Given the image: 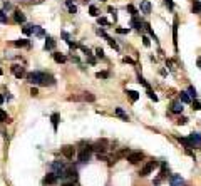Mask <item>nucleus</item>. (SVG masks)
<instances>
[{
    "label": "nucleus",
    "instance_id": "nucleus-1",
    "mask_svg": "<svg viewBox=\"0 0 201 186\" xmlns=\"http://www.w3.org/2000/svg\"><path fill=\"white\" fill-rule=\"evenodd\" d=\"M44 79H45V72H29L27 74V81L30 82V84H40L44 86Z\"/></svg>",
    "mask_w": 201,
    "mask_h": 186
},
{
    "label": "nucleus",
    "instance_id": "nucleus-2",
    "mask_svg": "<svg viewBox=\"0 0 201 186\" xmlns=\"http://www.w3.org/2000/svg\"><path fill=\"white\" fill-rule=\"evenodd\" d=\"M143 158H144L143 151H132V153L127 154V161H129L131 164H138L139 161H143Z\"/></svg>",
    "mask_w": 201,
    "mask_h": 186
},
{
    "label": "nucleus",
    "instance_id": "nucleus-3",
    "mask_svg": "<svg viewBox=\"0 0 201 186\" xmlns=\"http://www.w3.org/2000/svg\"><path fill=\"white\" fill-rule=\"evenodd\" d=\"M52 173H56L57 174V178H62V174H64V171H66L67 168H66V164L64 163H61V161H54L52 163Z\"/></svg>",
    "mask_w": 201,
    "mask_h": 186
},
{
    "label": "nucleus",
    "instance_id": "nucleus-4",
    "mask_svg": "<svg viewBox=\"0 0 201 186\" xmlns=\"http://www.w3.org/2000/svg\"><path fill=\"white\" fill-rule=\"evenodd\" d=\"M91 153H92L91 146H87V148L82 149L81 153H79V158H77V159H79V163H87V161L91 159Z\"/></svg>",
    "mask_w": 201,
    "mask_h": 186
},
{
    "label": "nucleus",
    "instance_id": "nucleus-5",
    "mask_svg": "<svg viewBox=\"0 0 201 186\" xmlns=\"http://www.w3.org/2000/svg\"><path fill=\"white\" fill-rule=\"evenodd\" d=\"M156 166H158V161H149L148 164H144V168L139 171V176H148V174H151V171H153Z\"/></svg>",
    "mask_w": 201,
    "mask_h": 186
},
{
    "label": "nucleus",
    "instance_id": "nucleus-6",
    "mask_svg": "<svg viewBox=\"0 0 201 186\" xmlns=\"http://www.w3.org/2000/svg\"><path fill=\"white\" fill-rule=\"evenodd\" d=\"M92 151H97L99 154H104L106 151H107V141L106 139H101V141H97V143L92 146Z\"/></svg>",
    "mask_w": 201,
    "mask_h": 186
},
{
    "label": "nucleus",
    "instance_id": "nucleus-7",
    "mask_svg": "<svg viewBox=\"0 0 201 186\" xmlns=\"http://www.w3.org/2000/svg\"><path fill=\"white\" fill-rule=\"evenodd\" d=\"M10 69H12V74L15 76L17 79H22L24 76H27V74H25V69H24L22 66H19V64H13Z\"/></svg>",
    "mask_w": 201,
    "mask_h": 186
},
{
    "label": "nucleus",
    "instance_id": "nucleus-8",
    "mask_svg": "<svg viewBox=\"0 0 201 186\" xmlns=\"http://www.w3.org/2000/svg\"><path fill=\"white\" fill-rule=\"evenodd\" d=\"M62 154L66 156L67 159H72V158H74V154H76V148H74V146H71V144H66L62 148Z\"/></svg>",
    "mask_w": 201,
    "mask_h": 186
},
{
    "label": "nucleus",
    "instance_id": "nucleus-9",
    "mask_svg": "<svg viewBox=\"0 0 201 186\" xmlns=\"http://www.w3.org/2000/svg\"><path fill=\"white\" fill-rule=\"evenodd\" d=\"M57 174L56 173H49V174H45L44 176V179H42V184H45V186H49V184H56L57 183Z\"/></svg>",
    "mask_w": 201,
    "mask_h": 186
},
{
    "label": "nucleus",
    "instance_id": "nucleus-10",
    "mask_svg": "<svg viewBox=\"0 0 201 186\" xmlns=\"http://www.w3.org/2000/svg\"><path fill=\"white\" fill-rule=\"evenodd\" d=\"M169 184L171 186H184V179L181 178V174H171L169 176Z\"/></svg>",
    "mask_w": 201,
    "mask_h": 186
},
{
    "label": "nucleus",
    "instance_id": "nucleus-11",
    "mask_svg": "<svg viewBox=\"0 0 201 186\" xmlns=\"http://www.w3.org/2000/svg\"><path fill=\"white\" fill-rule=\"evenodd\" d=\"M66 178L76 181V179H77V171H76L74 168H67L66 171H64V174H62V179H66Z\"/></svg>",
    "mask_w": 201,
    "mask_h": 186
},
{
    "label": "nucleus",
    "instance_id": "nucleus-12",
    "mask_svg": "<svg viewBox=\"0 0 201 186\" xmlns=\"http://www.w3.org/2000/svg\"><path fill=\"white\" fill-rule=\"evenodd\" d=\"M183 102L181 101H173L171 102V112H174V114H181L183 112Z\"/></svg>",
    "mask_w": 201,
    "mask_h": 186
},
{
    "label": "nucleus",
    "instance_id": "nucleus-13",
    "mask_svg": "<svg viewBox=\"0 0 201 186\" xmlns=\"http://www.w3.org/2000/svg\"><path fill=\"white\" fill-rule=\"evenodd\" d=\"M139 10L143 12V13H151V2L149 0H141V5H139Z\"/></svg>",
    "mask_w": 201,
    "mask_h": 186
},
{
    "label": "nucleus",
    "instance_id": "nucleus-14",
    "mask_svg": "<svg viewBox=\"0 0 201 186\" xmlns=\"http://www.w3.org/2000/svg\"><path fill=\"white\" fill-rule=\"evenodd\" d=\"M131 27H134L136 30H141L144 27V22L139 20V17H131Z\"/></svg>",
    "mask_w": 201,
    "mask_h": 186
},
{
    "label": "nucleus",
    "instance_id": "nucleus-15",
    "mask_svg": "<svg viewBox=\"0 0 201 186\" xmlns=\"http://www.w3.org/2000/svg\"><path fill=\"white\" fill-rule=\"evenodd\" d=\"M44 49H45V50H54V49H56V40L47 35L45 37V44H44Z\"/></svg>",
    "mask_w": 201,
    "mask_h": 186
},
{
    "label": "nucleus",
    "instance_id": "nucleus-16",
    "mask_svg": "<svg viewBox=\"0 0 201 186\" xmlns=\"http://www.w3.org/2000/svg\"><path fill=\"white\" fill-rule=\"evenodd\" d=\"M13 20L17 24H25V15H24V12H20V10L13 12Z\"/></svg>",
    "mask_w": 201,
    "mask_h": 186
},
{
    "label": "nucleus",
    "instance_id": "nucleus-17",
    "mask_svg": "<svg viewBox=\"0 0 201 186\" xmlns=\"http://www.w3.org/2000/svg\"><path fill=\"white\" fill-rule=\"evenodd\" d=\"M168 173H169L168 163H166V161H163V163H161V173H159V178H161V179L168 178Z\"/></svg>",
    "mask_w": 201,
    "mask_h": 186
},
{
    "label": "nucleus",
    "instance_id": "nucleus-18",
    "mask_svg": "<svg viewBox=\"0 0 201 186\" xmlns=\"http://www.w3.org/2000/svg\"><path fill=\"white\" fill-rule=\"evenodd\" d=\"M32 29V34L35 37H45V32H44V29L42 27H39V25H30Z\"/></svg>",
    "mask_w": 201,
    "mask_h": 186
},
{
    "label": "nucleus",
    "instance_id": "nucleus-19",
    "mask_svg": "<svg viewBox=\"0 0 201 186\" xmlns=\"http://www.w3.org/2000/svg\"><path fill=\"white\" fill-rule=\"evenodd\" d=\"M179 101L183 102V104H189V102L193 101V99H191V97H189L188 91H181V92H179Z\"/></svg>",
    "mask_w": 201,
    "mask_h": 186
},
{
    "label": "nucleus",
    "instance_id": "nucleus-20",
    "mask_svg": "<svg viewBox=\"0 0 201 186\" xmlns=\"http://www.w3.org/2000/svg\"><path fill=\"white\" fill-rule=\"evenodd\" d=\"M189 139H191V143H193L194 146H201V134L199 133H191Z\"/></svg>",
    "mask_w": 201,
    "mask_h": 186
},
{
    "label": "nucleus",
    "instance_id": "nucleus-21",
    "mask_svg": "<svg viewBox=\"0 0 201 186\" xmlns=\"http://www.w3.org/2000/svg\"><path fill=\"white\" fill-rule=\"evenodd\" d=\"M52 57H54V61H56L57 64H64V62L67 61L66 56H64V54H61V52H54V54H52Z\"/></svg>",
    "mask_w": 201,
    "mask_h": 186
},
{
    "label": "nucleus",
    "instance_id": "nucleus-22",
    "mask_svg": "<svg viewBox=\"0 0 201 186\" xmlns=\"http://www.w3.org/2000/svg\"><path fill=\"white\" fill-rule=\"evenodd\" d=\"M173 44L174 47L178 49V22L174 20V25H173Z\"/></svg>",
    "mask_w": 201,
    "mask_h": 186
},
{
    "label": "nucleus",
    "instance_id": "nucleus-23",
    "mask_svg": "<svg viewBox=\"0 0 201 186\" xmlns=\"http://www.w3.org/2000/svg\"><path fill=\"white\" fill-rule=\"evenodd\" d=\"M178 141L181 144H184L186 146V149H191V148H194V144L191 143V139L189 138H178Z\"/></svg>",
    "mask_w": 201,
    "mask_h": 186
},
{
    "label": "nucleus",
    "instance_id": "nucleus-24",
    "mask_svg": "<svg viewBox=\"0 0 201 186\" xmlns=\"http://www.w3.org/2000/svg\"><path fill=\"white\" fill-rule=\"evenodd\" d=\"M191 10H193V13H201V0H193Z\"/></svg>",
    "mask_w": 201,
    "mask_h": 186
},
{
    "label": "nucleus",
    "instance_id": "nucleus-25",
    "mask_svg": "<svg viewBox=\"0 0 201 186\" xmlns=\"http://www.w3.org/2000/svg\"><path fill=\"white\" fill-rule=\"evenodd\" d=\"M116 116H119V117H122V119H124V121H129V116H127L126 114V112H124V109H122V107H116Z\"/></svg>",
    "mask_w": 201,
    "mask_h": 186
},
{
    "label": "nucleus",
    "instance_id": "nucleus-26",
    "mask_svg": "<svg viewBox=\"0 0 201 186\" xmlns=\"http://www.w3.org/2000/svg\"><path fill=\"white\" fill-rule=\"evenodd\" d=\"M13 45H15V47H29V45H30V42H29L27 39H20V40L13 42Z\"/></svg>",
    "mask_w": 201,
    "mask_h": 186
},
{
    "label": "nucleus",
    "instance_id": "nucleus-27",
    "mask_svg": "<svg viewBox=\"0 0 201 186\" xmlns=\"http://www.w3.org/2000/svg\"><path fill=\"white\" fill-rule=\"evenodd\" d=\"M186 91H188V94H189L191 99H198V91H196L193 86H188V89H186Z\"/></svg>",
    "mask_w": 201,
    "mask_h": 186
},
{
    "label": "nucleus",
    "instance_id": "nucleus-28",
    "mask_svg": "<svg viewBox=\"0 0 201 186\" xmlns=\"http://www.w3.org/2000/svg\"><path fill=\"white\" fill-rule=\"evenodd\" d=\"M126 10L131 13V17H138V15H139V10H138L136 7H132V5H127V7H126Z\"/></svg>",
    "mask_w": 201,
    "mask_h": 186
},
{
    "label": "nucleus",
    "instance_id": "nucleus-29",
    "mask_svg": "<svg viewBox=\"0 0 201 186\" xmlns=\"http://www.w3.org/2000/svg\"><path fill=\"white\" fill-rule=\"evenodd\" d=\"M82 101L94 102V101H96V96H94V94H91V92H84V94H82Z\"/></svg>",
    "mask_w": 201,
    "mask_h": 186
},
{
    "label": "nucleus",
    "instance_id": "nucleus-30",
    "mask_svg": "<svg viewBox=\"0 0 201 186\" xmlns=\"http://www.w3.org/2000/svg\"><path fill=\"white\" fill-rule=\"evenodd\" d=\"M66 5H67V8H69L71 13H77V7L72 3V0H66Z\"/></svg>",
    "mask_w": 201,
    "mask_h": 186
},
{
    "label": "nucleus",
    "instance_id": "nucleus-31",
    "mask_svg": "<svg viewBox=\"0 0 201 186\" xmlns=\"http://www.w3.org/2000/svg\"><path fill=\"white\" fill-rule=\"evenodd\" d=\"M50 119H52V126H54V129H57V124H59V119H61V116H59L57 112H54V114L50 116Z\"/></svg>",
    "mask_w": 201,
    "mask_h": 186
},
{
    "label": "nucleus",
    "instance_id": "nucleus-32",
    "mask_svg": "<svg viewBox=\"0 0 201 186\" xmlns=\"http://www.w3.org/2000/svg\"><path fill=\"white\" fill-rule=\"evenodd\" d=\"M106 40L109 42V45H111L112 49H114V50H119V45H117V42H116L112 37H109V35H107V37H106Z\"/></svg>",
    "mask_w": 201,
    "mask_h": 186
},
{
    "label": "nucleus",
    "instance_id": "nucleus-33",
    "mask_svg": "<svg viewBox=\"0 0 201 186\" xmlns=\"http://www.w3.org/2000/svg\"><path fill=\"white\" fill-rule=\"evenodd\" d=\"M126 94L131 97V101H138L139 99V92H136V91H126Z\"/></svg>",
    "mask_w": 201,
    "mask_h": 186
},
{
    "label": "nucleus",
    "instance_id": "nucleus-34",
    "mask_svg": "<svg viewBox=\"0 0 201 186\" xmlns=\"http://www.w3.org/2000/svg\"><path fill=\"white\" fill-rule=\"evenodd\" d=\"M138 82H139V84H143V86L146 87V89H151V86H149V82H148V81H146V79H144V77H143V76H141V74L138 76Z\"/></svg>",
    "mask_w": 201,
    "mask_h": 186
},
{
    "label": "nucleus",
    "instance_id": "nucleus-35",
    "mask_svg": "<svg viewBox=\"0 0 201 186\" xmlns=\"http://www.w3.org/2000/svg\"><path fill=\"white\" fill-rule=\"evenodd\" d=\"M8 19H7V13L3 12V8H0V24H7Z\"/></svg>",
    "mask_w": 201,
    "mask_h": 186
},
{
    "label": "nucleus",
    "instance_id": "nucleus-36",
    "mask_svg": "<svg viewBox=\"0 0 201 186\" xmlns=\"http://www.w3.org/2000/svg\"><path fill=\"white\" fill-rule=\"evenodd\" d=\"M107 12H109L111 13V17H112V20H117V10H116V8L114 7H109V8H107Z\"/></svg>",
    "mask_w": 201,
    "mask_h": 186
},
{
    "label": "nucleus",
    "instance_id": "nucleus-37",
    "mask_svg": "<svg viewBox=\"0 0 201 186\" xmlns=\"http://www.w3.org/2000/svg\"><path fill=\"white\" fill-rule=\"evenodd\" d=\"M89 13H91L92 17H99V10H97L96 5H91V7H89Z\"/></svg>",
    "mask_w": 201,
    "mask_h": 186
},
{
    "label": "nucleus",
    "instance_id": "nucleus-38",
    "mask_svg": "<svg viewBox=\"0 0 201 186\" xmlns=\"http://www.w3.org/2000/svg\"><path fill=\"white\" fill-rule=\"evenodd\" d=\"M96 77H97V79H107V77H109V72H107V71L97 72V74H96Z\"/></svg>",
    "mask_w": 201,
    "mask_h": 186
},
{
    "label": "nucleus",
    "instance_id": "nucleus-39",
    "mask_svg": "<svg viewBox=\"0 0 201 186\" xmlns=\"http://www.w3.org/2000/svg\"><path fill=\"white\" fill-rule=\"evenodd\" d=\"M97 24H99V25H109V20H107L106 17H97Z\"/></svg>",
    "mask_w": 201,
    "mask_h": 186
},
{
    "label": "nucleus",
    "instance_id": "nucleus-40",
    "mask_svg": "<svg viewBox=\"0 0 201 186\" xmlns=\"http://www.w3.org/2000/svg\"><path fill=\"white\" fill-rule=\"evenodd\" d=\"M0 122H8V116H7V112H5V111H2V109H0Z\"/></svg>",
    "mask_w": 201,
    "mask_h": 186
},
{
    "label": "nucleus",
    "instance_id": "nucleus-41",
    "mask_svg": "<svg viewBox=\"0 0 201 186\" xmlns=\"http://www.w3.org/2000/svg\"><path fill=\"white\" fill-rule=\"evenodd\" d=\"M148 97H149L151 101H154V102L158 101V96L154 94V91H153V89H148Z\"/></svg>",
    "mask_w": 201,
    "mask_h": 186
},
{
    "label": "nucleus",
    "instance_id": "nucleus-42",
    "mask_svg": "<svg viewBox=\"0 0 201 186\" xmlns=\"http://www.w3.org/2000/svg\"><path fill=\"white\" fill-rule=\"evenodd\" d=\"M164 5L169 8V10H174V2L173 0H164Z\"/></svg>",
    "mask_w": 201,
    "mask_h": 186
},
{
    "label": "nucleus",
    "instance_id": "nucleus-43",
    "mask_svg": "<svg viewBox=\"0 0 201 186\" xmlns=\"http://www.w3.org/2000/svg\"><path fill=\"white\" fill-rule=\"evenodd\" d=\"M193 109H194V111H201V102H199L198 99L193 101Z\"/></svg>",
    "mask_w": 201,
    "mask_h": 186
},
{
    "label": "nucleus",
    "instance_id": "nucleus-44",
    "mask_svg": "<svg viewBox=\"0 0 201 186\" xmlns=\"http://www.w3.org/2000/svg\"><path fill=\"white\" fill-rule=\"evenodd\" d=\"M22 32L25 34V35H30V34H32V29H30V25H24V27H22Z\"/></svg>",
    "mask_w": 201,
    "mask_h": 186
},
{
    "label": "nucleus",
    "instance_id": "nucleus-45",
    "mask_svg": "<svg viewBox=\"0 0 201 186\" xmlns=\"http://www.w3.org/2000/svg\"><path fill=\"white\" fill-rule=\"evenodd\" d=\"M96 56L99 57V59H104V57H106V56H104V50H102L101 47H97V49H96Z\"/></svg>",
    "mask_w": 201,
    "mask_h": 186
},
{
    "label": "nucleus",
    "instance_id": "nucleus-46",
    "mask_svg": "<svg viewBox=\"0 0 201 186\" xmlns=\"http://www.w3.org/2000/svg\"><path fill=\"white\" fill-rule=\"evenodd\" d=\"M96 34H97V35H101V37H107V34H106V30H104V29H96Z\"/></svg>",
    "mask_w": 201,
    "mask_h": 186
},
{
    "label": "nucleus",
    "instance_id": "nucleus-47",
    "mask_svg": "<svg viewBox=\"0 0 201 186\" xmlns=\"http://www.w3.org/2000/svg\"><path fill=\"white\" fill-rule=\"evenodd\" d=\"M116 32H117V34H129V32H131V29H129V27H127V29H121V27H117V29H116Z\"/></svg>",
    "mask_w": 201,
    "mask_h": 186
},
{
    "label": "nucleus",
    "instance_id": "nucleus-48",
    "mask_svg": "<svg viewBox=\"0 0 201 186\" xmlns=\"http://www.w3.org/2000/svg\"><path fill=\"white\" fill-rule=\"evenodd\" d=\"M143 44H144V47H149L151 45V40H149L148 35H143Z\"/></svg>",
    "mask_w": 201,
    "mask_h": 186
},
{
    "label": "nucleus",
    "instance_id": "nucleus-49",
    "mask_svg": "<svg viewBox=\"0 0 201 186\" xmlns=\"http://www.w3.org/2000/svg\"><path fill=\"white\" fill-rule=\"evenodd\" d=\"M62 186H79V184H77L76 181H64Z\"/></svg>",
    "mask_w": 201,
    "mask_h": 186
},
{
    "label": "nucleus",
    "instance_id": "nucleus-50",
    "mask_svg": "<svg viewBox=\"0 0 201 186\" xmlns=\"http://www.w3.org/2000/svg\"><path fill=\"white\" fill-rule=\"evenodd\" d=\"M176 122H178V124H183V126H184L186 122H188V117H179V119L176 121Z\"/></svg>",
    "mask_w": 201,
    "mask_h": 186
},
{
    "label": "nucleus",
    "instance_id": "nucleus-51",
    "mask_svg": "<svg viewBox=\"0 0 201 186\" xmlns=\"http://www.w3.org/2000/svg\"><path fill=\"white\" fill-rule=\"evenodd\" d=\"M12 8V3L10 2H3V10H10Z\"/></svg>",
    "mask_w": 201,
    "mask_h": 186
},
{
    "label": "nucleus",
    "instance_id": "nucleus-52",
    "mask_svg": "<svg viewBox=\"0 0 201 186\" xmlns=\"http://www.w3.org/2000/svg\"><path fill=\"white\" fill-rule=\"evenodd\" d=\"M122 62H126V64H134V61H132L131 57H124V59H122Z\"/></svg>",
    "mask_w": 201,
    "mask_h": 186
},
{
    "label": "nucleus",
    "instance_id": "nucleus-53",
    "mask_svg": "<svg viewBox=\"0 0 201 186\" xmlns=\"http://www.w3.org/2000/svg\"><path fill=\"white\" fill-rule=\"evenodd\" d=\"M30 94H32L34 97L39 96V89H37V87H32V89H30Z\"/></svg>",
    "mask_w": 201,
    "mask_h": 186
},
{
    "label": "nucleus",
    "instance_id": "nucleus-54",
    "mask_svg": "<svg viewBox=\"0 0 201 186\" xmlns=\"http://www.w3.org/2000/svg\"><path fill=\"white\" fill-rule=\"evenodd\" d=\"M2 104H3V96L0 94V106H2Z\"/></svg>",
    "mask_w": 201,
    "mask_h": 186
},
{
    "label": "nucleus",
    "instance_id": "nucleus-55",
    "mask_svg": "<svg viewBox=\"0 0 201 186\" xmlns=\"http://www.w3.org/2000/svg\"><path fill=\"white\" fill-rule=\"evenodd\" d=\"M198 66H199V69H201V57H198Z\"/></svg>",
    "mask_w": 201,
    "mask_h": 186
},
{
    "label": "nucleus",
    "instance_id": "nucleus-56",
    "mask_svg": "<svg viewBox=\"0 0 201 186\" xmlns=\"http://www.w3.org/2000/svg\"><path fill=\"white\" fill-rule=\"evenodd\" d=\"M0 76H2V69H0Z\"/></svg>",
    "mask_w": 201,
    "mask_h": 186
},
{
    "label": "nucleus",
    "instance_id": "nucleus-57",
    "mask_svg": "<svg viewBox=\"0 0 201 186\" xmlns=\"http://www.w3.org/2000/svg\"><path fill=\"white\" fill-rule=\"evenodd\" d=\"M101 2H104V0H101Z\"/></svg>",
    "mask_w": 201,
    "mask_h": 186
}]
</instances>
